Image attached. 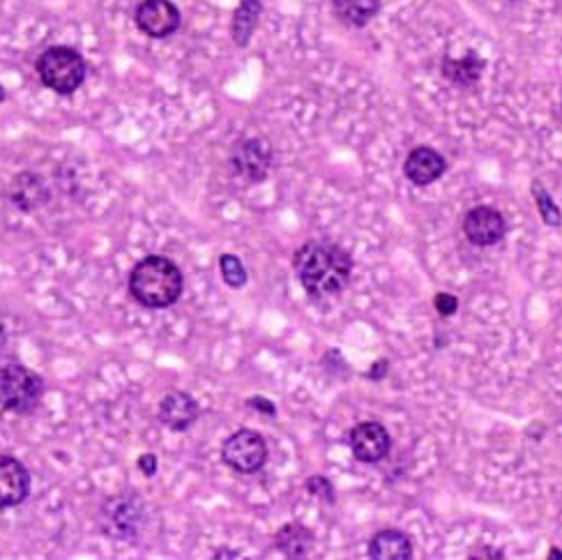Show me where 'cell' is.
Wrapping results in <instances>:
<instances>
[{
  "instance_id": "obj_1",
  "label": "cell",
  "mask_w": 562,
  "mask_h": 560,
  "mask_svg": "<svg viewBox=\"0 0 562 560\" xmlns=\"http://www.w3.org/2000/svg\"><path fill=\"white\" fill-rule=\"evenodd\" d=\"M351 270V256L332 242H307L295 254V272L305 291L314 298L339 293L351 279Z\"/></svg>"
},
{
  "instance_id": "obj_2",
  "label": "cell",
  "mask_w": 562,
  "mask_h": 560,
  "mask_svg": "<svg viewBox=\"0 0 562 560\" xmlns=\"http://www.w3.org/2000/svg\"><path fill=\"white\" fill-rule=\"evenodd\" d=\"M129 293L143 307H171L182 295V272L166 256H146L129 275Z\"/></svg>"
},
{
  "instance_id": "obj_3",
  "label": "cell",
  "mask_w": 562,
  "mask_h": 560,
  "mask_svg": "<svg viewBox=\"0 0 562 560\" xmlns=\"http://www.w3.org/2000/svg\"><path fill=\"white\" fill-rule=\"evenodd\" d=\"M37 74L47 88L60 95H72L86 79V63L70 47H53L37 60Z\"/></svg>"
},
{
  "instance_id": "obj_4",
  "label": "cell",
  "mask_w": 562,
  "mask_h": 560,
  "mask_svg": "<svg viewBox=\"0 0 562 560\" xmlns=\"http://www.w3.org/2000/svg\"><path fill=\"white\" fill-rule=\"evenodd\" d=\"M44 395V381L24 365L0 369V406L12 413H30Z\"/></svg>"
},
{
  "instance_id": "obj_5",
  "label": "cell",
  "mask_w": 562,
  "mask_h": 560,
  "mask_svg": "<svg viewBox=\"0 0 562 560\" xmlns=\"http://www.w3.org/2000/svg\"><path fill=\"white\" fill-rule=\"evenodd\" d=\"M222 457L233 471L249 475L263 468L265 459H268V445H265V438L258 431L242 429L224 443Z\"/></svg>"
},
{
  "instance_id": "obj_6",
  "label": "cell",
  "mask_w": 562,
  "mask_h": 560,
  "mask_svg": "<svg viewBox=\"0 0 562 560\" xmlns=\"http://www.w3.org/2000/svg\"><path fill=\"white\" fill-rule=\"evenodd\" d=\"M136 24L150 37H169L180 28V12L171 0H143L136 10Z\"/></svg>"
},
{
  "instance_id": "obj_7",
  "label": "cell",
  "mask_w": 562,
  "mask_h": 560,
  "mask_svg": "<svg viewBox=\"0 0 562 560\" xmlns=\"http://www.w3.org/2000/svg\"><path fill=\"white\" fill-rule=\"evenodd\" d=\"M102 526L104 531L116 537V540H127L141 526V505L134 496L111 498L102 510Z\"/></svg>"
},
{
  "instance_id": "obj_8",
  "label": "cell",
  "mask_w": 562,
  "mask_h": 560,
  "mask_svg": "<svg viewBox=\"0 0 562 560\" xmlns=\"http://www.w3.org/2000/svg\"><path fill=\"white\" fill-rule=\"evenodd\" d=\"M463 229H466V236L470 242L486 247V245H496L498 240H503V236L507 233V224L498 210H493L489 206H480L470 210Z\"/></svg>"
},
{
  "instance_id": "obj_9",
  "label": "cell",
  "mask_w": 562,
  "mask_h": 560,
  "mask_svg": "<svg viewBox=\"0 0 562 560\" xmlns=\"http://www.w3.org/2000/svg\"><path fill=\"white\" fill-rule=\"evenodd\" d=\"M351 450L364 464H376L390 452V434L378 422H362L351 434Z\"/></svg>"
},
{
  "instance_id": "obj_10",
  "label": "cell",
  "mask_w": 562,
  "mask_h": 560,
  "mask_svg": "<svg viewBox=\"0 0 562 560\" xmlns=\"http://www.w3.org/2000/svg\"><path fill=\"white\" fill-rule=\"evenodd\" d=\"M30 475L14 457H0V510L17 507L28 498Z\"/></svg>"
},
{
  "instance_id": "obj_11",
  "label": "cell",
  "mask_w": 562,
  "mask_h": 560,
  "mask_svg": "<svg viewBox=\"0 0 562 560\" xmlns=\"http://www.w3.org/2000/svg\"><path fill=\"white\" fill-rule=\"evenodd\" d=\"M159 420L173 431H185L199 420V404L187 392L173 390L159 404Z\"/></svg>"
},
{
  "instance_id": "obj_12",
  "label": "cell",
  "mask_w": 562,
  "mask_h": 560,
  "mask_svg": "<svg viewBox=\"0 0 562 560\" xmlns=\"http://www.w3.org/2000/svg\"><path fill=\"white\" fill-rule=\"evenodd\" d=\"M233 169L247 180H263L270 171V150L261 141H242L233 153Z\"/></svg>"
},
{
  "instance_id": "obj_13",
  "label": "cell",
  "mask_w": 562,
  "mask_h": 560,
  "mask_svg": "<svg viewBox=\"0 0 562 560\" xmlns=\"http://www.w3.org/2000/svg\"><path fill=\"white\" fill-rule=\"evenodd\" d=\"M445 173V160L431 148H415L406 160V176L415 185H429Z\"/></svg>"
},
{
  "instance_id": "obj_14",
  "label": "cell",
  "mask_w": 562,
  "mask_h": 560,
  "mask_svg": "<svg viewBox=\"0 0 562 560\" xmlns=\"http://www.w3.org/2000/svg\"><path fill=\"white\" fill-rule=\"evenodd\" d=\"M369 556L376 560H408L413 556V544L404 533L383 531L371 540Z\"/></svg>"
},
{
  "instance_id": "obj_15",
  "label": "cell",
  "mask_w": 562,
  "mask_h": 560,
  "mask_svg": "<svg viewBox=\"0 0 562 560\" xmlns=\"http://www.w3.org/2000/svg\"><path fill=\"white\" fill-rule=\"evenodd\" d=\"M334 12L348 26H364L378 12V0H334Z\"/></svg>"
},
{
  "instance_id": "obj_16",
  "label": "cell",
  "mask_w": 562,
  "mask_h": 560,
  "mask_svg": "<svg viewBox=\"0 0 562 560\" xmlns=\"http://www.w3.org/2000/svg\"><path fill=\"white\" fill-rule=\"evenodd\" d=\"M311 533L300 524H291L281 528L277 535V547L284 551L288 558H305L311 549Z\"/></svg>"
},
{
  "instance_id": "obj_17",
  "label": "cell",
  "mask_w": 562,
  "mask_h": 560,
  "mask_svg": "<svg viewBox=\"0 0 562 560\" xmlns=\"http://www.w3.org/2000/svg\"><path fill=\"white\" fill-rule=\"evenodd\" d=\"M258 12H261V5H258V0H245L240 10L235 12V24H233L235 42L245 44L249 40V35H252V30L256 26Z\"/></svg>"
},
{
  "instance_id": "obj_18",
  "label": "cell",
  "mask_w": 562,
  "mask_h": 560,
  "mask_svg": "<svg viewBox=\"0 0 562 560\" xmlns=\"http://www.w3.org/2000/svg\"><path fill=\"white\" fill-rule=\"evenodd\" d=\"M482 70V63L477 56H466V60H447L445 63V74L447 79L459 81V83H470L477 79V74Z\"/></svg>"
},
{
  "instance_id": "obj_19",
  "label": "cell",
  "mask_w": 562,
  "mask_h": 560,
  "mask_svg": "<svg viewBox=\"0 0 562 560\" xmlns=\"http://www.w3.org/2000/svg\"><path fill=\"white\" fill-rule=\"evenodd\" d=\"M219 266H222V275L226 279V284L233 286V289H240V286H245L247 282V270L242 266L238 256H231V254H224L222 261H219Z\"/></svg>"
},
{
  "instance_id": "obj_20",
  "label": "cell",
  "mask_w": 562,
  "mask_h": 560,
  "mask_svg": "<svg viewBox=\"0 0 562 560\" xmlns=\"http://www.w3.org/2000/svg\"><path fill=\"white\" fill-rule=\"evenodd\" d=\"M535 196H537L539 213H542L544 222H549L551 226H558L560 224V210H558V206H553L549 192L542 189V185H535Z\"/></svg>"
},
{
  "instance_id": "obj_21",
  "label": "cell",
  "mask_w": 562,
  "mask_h": 560,
  "mask_svg": "<svg viewBox=\"0 0 562 560\" xmlns=\"http://www.w3.org/2000/svg\"><path fill=\"white\" fill-rule=\"evenodd\" d=\"M436 309L443 316H450L452 312H457V298H454V295L440 293L436 298Z\"/></svg>"
},
{
  "instance_id": "obj_22",
  "label": "cell",
  "mask_w": 562,
  "mask_h": 560,
  "mask_svg": "<svg viewBox=\"0 0 562 560\" xmlns=\"http://www.w3.org/2000/svg\"><path fill=\"white\" fill-rule=\"evenodd\" d=\"M155 461H157V459L153 457V454H148V457H141V468H143V471H146L148 475H153V473H155Z\"/></svg>"
},
{
  "instance_id": "obj_23",
  "label": "cell",
  "mask_w": 562,
  "mask_h": 560,
  "mask_svg": "<svg viewBox=\"0 0 562 560\" xmlns=\"http://www.w3.org/2000/svg\"><path fill=\"white\" fill-rule=\"evenodd\" d=\"M5 344H7V330H5V325L0 323V351H3Z\"/></svg>"
}]
</instances>
